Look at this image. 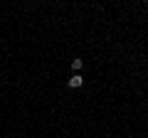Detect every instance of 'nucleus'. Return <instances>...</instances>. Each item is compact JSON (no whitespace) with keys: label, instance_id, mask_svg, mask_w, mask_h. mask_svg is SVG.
Masks as SVG:
<instances>
[{"label":"nucleus","instance_id":"obj_1","mask_svg":"<svg viewBox=\"0 0 148 138\" xmlns=\"http://www.w3.org/2000/svg\"><path fill=\"white\" fill-rule=\"evenodd\" d=\"M82 84H84V77H79V74H74L72 79H69V86H72V89H79Z\"/></svg>","mask_w":148,"mask_h":138},{"label":"nucleus","instance_id":"obj_2","mask_svg":"<svg viewBox=\"0 0 148 138\" xmlns=\"http://www.w3.org/2000/svg\"><path fill=\"white\" fill-rule=\"evenodd\" d=\"M72 69H77V72H79V69H82V59H74V62H72Z\"/></svg>","mask_w":148,"mask_h":138},{"label":"nucleus","instance_id":"obj_3","mask_svg":"<svg viewBox=\"0 0 148 138\" xmlns=\"http://www.w3.org/2000/svg\"><path fill=\"white\" fill-rule=\"evenodd\" d=\"M146 138H148V136H146Z\"/></svg>","mask_w":148,"mask_h":138}]
</instances>
